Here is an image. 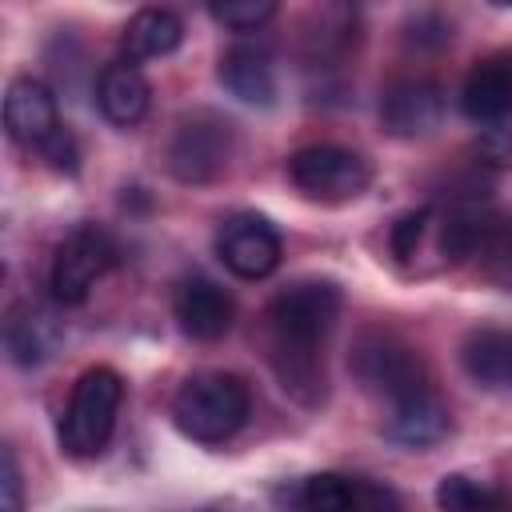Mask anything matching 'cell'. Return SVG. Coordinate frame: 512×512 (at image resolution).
Wrapping results in <instances>:
<instances>
[{
	"label": "cell",
	"mask_w": 512,
	"mask_h": 512,
	"mask_svg": "<svg viewBox=\"0 0 512 512\" xmlns=\"http://www.w3.org/2000/svg\"><path fill=\"white\" fill-rule=\"evenodd\" d=\"M340 288L332 280H296L280 288L264 308V356L280 388L316 408L328 392L324 348L340 320Z\"/></svg>",
	"instance_id": "1"
},
{
	"label": "cell",
	"mask_w": 512,
	"mask_h": 512,
	"mask_svg": "<svg viewBox=\"0 0 512 512\" xmlns=\"http://www.w3.org/2000/svg\"><path fill=\"white\" fill-rule=\"evenodd\" d=\"M252 412L248 384L232 372H196L172 396V420L188 440L224 444L244 428Z\"/></svg>",
	"instance_id": "2"
},
{
	"label": "cell",
	"mask_w": 512,
	"mask_h": 512,
	"mask_svg": "<svg viewBox=\"0 0 512 512\" xmlns=\"http://www.w3.org/2000/svg\"><path fill=\"white\" fill-rule=\"evenodd\" d=\"M120 404H124V380L112 368L96 364L80 372V380L72 384L68 408L60 416V428H56L60 448L72 460H96L116 432Z\"/></svg>",
	"instance_id": "3"
},
{
	"label": "cell",
	"mask_w": 512,
	"mask_h": 512,
	"mask_svg": "<svg viewBox=\"0 0 512 512\" xmlns=\"http://www.w3.org/2000/svg\"><path fill=\"white\" fill-rule=\"evenodd\" d=\"M352 376L372 400H380V412L432 388L428 364L392 332H368L352 348Z\"/></svg>",
	"instance_id": "4"
},
{
	"label": "cell",
	"mask_w": 512,
	"mask_h": 512,
	"mask_svg": "<svg viewBox=\"0 0 512 512\" xmlns=\"http://www.w3.org/2000/svg\"><path fill=\"white\" fill-rule=\"evenodd\" d=\"M232 148H236L232 120H224L212 108H196L180 116L168 140V172L180 184H212L228 168Z\"/></svg>",
	"instance_id": "5"
},
{
	"label": "cell",
	"mask_w": 512,
	"mask_h": 512,
	"mask_svg": "<svg viewBox=\"0 0 512 512\" xmlns=\"http://www.w3.org/2000/svg\"><path fill=\"white\" fill-rule=\"evenodd\" d=\"M288 180L296 184L300 196L316 204H344L372 184V164L344 144H308L292 152Z\"/></svg>",
	"instance_id": "6"
},
{
	"label": "cell",
	"mask_w": 512,
	"mask_h": 512,
	"mask_svg": "<svg viewBox=\"0 0 512 512\" xmlns=\"http://www.w3.org/2000/svg\"><path fill=\"white\" fill-rule=\"evenodd\" d=\"M116 264V240L100 224H76L52 252L48 288L56 304H84L96 280Z\"/></svg>",
	"instance_id": "7"
},
{
	"label": "cell",
	"mask_w": 512,
	"mask_h": 512,
	"mask_svg": "<svg viewBox=\"0 0 512 512\" xmlns=\"http://www.w3.org/2000/svg\"><path fill=\"white\" fill-rule=\"evenodd\" d=\"M220 264L240 280H264L280 264V232L260 212H236L216 232Z\"/></svg>",
	"instance_id": "8"
},
{
	"label": "cell",
	"mask_w": 512,
	"mask_h": 512,
	"mask_svg": "<svg viewBox=\"0 0 512 512\" xmlns=\"http://www.w3.org/2000/svg\"><path fill=\"white\" fill-rule=\"evenodd\" d=\"M4 128L20 148L44 152L64 132V120H60L52 88L44 80H36V76H16L8 84V92H4Z\"/></svg>",
	"instance_id": "9"
},
{
	"label": "cell",
	"mask_w": 512,
	"mask_h": 512,
	"mask_svg": "<svg viewBox=\"0 0 512 512\" xmlns=\"http://www.w3.org/2000/svg\"><path fill=\"white\" fill-rule=\"evenodd\" d=\"M172 316H176V324H180L184 336L208 344V340H220V336L232 328L236 304H232V296H228L216 280L192 272V276H184V280L176 284V292H172Z\"/></svg>",
	"instance_id": "10"
},
{
	"label": "cell",
	"mask_w": 512,
	"mask_h": 512,
	"mask_svg": "<svg viewBox=\"0 0 512 512\" xmlns=\"http://www.w3.org/2000/svg\"><path fill=\"white\" fill-rule=\"evenodd\" d=\"M300 508L312 512H356V508H400V496L364 480V476H340V472H316L300 480V488L288 496Z\"/></svg>",
	"instance_id": "11"
},
{
	"label": "cell",
	"mask_w": 512,
	"mask_h": 512,
	"mask_svg": "<svg viewBox=\"0 0 512 512\" xmlns=\"http://www.w3.org/2000/svg\"><path fill=\"white\" fill-rule=\"evenodd\" d=\"M460 108L472 124H500L512 116V52H492L468 68Z\"/></svg>",
	"instance_id": "12"
},
{
	"label": "cell",
	"mask_w": 512,
	"mask_h": 512,
	"mask_svg": "<svg viewBox=\"0 0 512 512\" xmlns=\"http://www.w3.org/2000/svg\"><path fill=\"white\" fill-rule=\"evenodd\" d=\"M380 432L392 444H404V448H432L452 432V412L440 400V392L428 388V392H416V396L384 408Z\"/></svg>",
	"instance_id": "13"
},
{
	"label": "cell",
	"mask_w": 512,
	"mask_h": 512,
	"mask_svg": "<svg viewBox=\"0 0 512 512\" xmlns=\"http://www.w3.org/2000/svg\"><path fill=\"white\" fill-rule=\"evenodd\" d=\"M60 344L56 316L36 300H16L4 312V352L16 368H40Z\"/></svg>",
	"instance_id": "14"
},
{
	"label": "cell",
	"mask_w": 512,
	"mask_h": 512,
	"mask_svg": "<svg viewBox=\"0 0 512 512\" xmlns=\"http://www.w3.org/2000/svg\"><path fill=\"white\" fill-rule=\"evenodd\" d=\"M444 116L440 84L432 80H396L380 100V124L392 136H428Z\"/></svg>",
	"instance_id": "15"
},
{
	"label": "cell",
	"mask_w": 512,
	"mask_h": 512,
	"mask_svg": "<svg viewBox=\"0 0 512 512\" xmlns=\"http://www.w3.org/2000/svg\"><path fill=\"white\" fill-rule=\"evenodd\" d=\"M148 100H152V88H148V76L140 72L136 60L124 56V60L104 64V72L96 80V104H100L108 124H116V128L140 124L148 112Z\"/></svg>",
	"instance_id": "16"
},
{
	"label": "cell",
	"mask_w": 512,
	"mask_h": 512,
	"mask_svg": "<svg viewBox=\"0 0 512 512\" xmlns=\"http://www.w3.org/2000/svg\"><path fill=\"white\" fill-rule=\"evenodd\" d=\"M460 364L476 388L512 392V328H476L460 344Z\"/></svg>",
	"instance_id": "17"
},
{
	"label": "cell",
	"mask_w": 512,
	"mask_h": 512,
	"mask_svg": "<svg viewBox=\"0 0 512 512\" xmlns=\"http://www.w3.org/2000/svg\"><path fill=\"white\" fill-rule=\"evenodd\" d=\"M220 84L236 100L268 108L276 100V68H272V56L264 48H252V44L228 48L220 56Z\"/></svg>",
	"instance_id": "18"
},
{
	"label": "cell",
	"mask_w": 512,
	"mask_h": 512,
	"mask_svg": "<svg viewBox=\"0 0 512 512\" xmlns=\"http://www.w3.org/2000/svg\"><path fill=\"white\" fill-rule=\"evenodd\" d=\"M184 40V24L176 12L168 8H140L128 24H124V56L128 60H156V56H168L176 52Z\"/></svg>",
	"instance_id": "19"
},
{
	"label": "cell",
	"mask_w": 512,
	"mask_h": 512,
	"mask_svg": "<svg viewBox=\"0 0 512 512\" xmlns=\"http://www.w3.org/2000/svg\"><path fill=\"white\" fill-rule=\"evenodd\" d=\"M476 260H480V272L500 284L504 292H512V220L508 216H496L488 220L484 236H480V248H476Z\"/></svg>",
	"instance_id": "20"
},
{
	"label": "cell",
	"mask_w": 512,
	"mask_h": 512,
	"mask_svg": "<svg viewBox=\"0 0 512 512\" xmlns=\"http://www.w3.org/2000/svg\"><path fill=\"white\" fill-rule=\"evenodd\" d=\"M436 504L448 512H488V508H504L508 496L468 476H444L436 488Z\"/></svg>",
	"instance_id": "21"
},
{
	"label": "cell",
	"mask_w": 512,
	"mask_h": 512,
	"mask_svg": "<svg viewBox=\"0 0 512 512\" xmlns=\"http://www.w3.org/2000/svg\"><path fill=\"white\" fill-rule=\"evenodd\" d=\"M276 8H280V0H208L212 20L232 32H252L260 24H268L276 16Z\"/></svg>",
	"instance_id": "22"
},
{
	"label": "cell",
	"mask_w": 512,
	"mask_h": 512,
	"mask_svg": "<svg viewBox=\"0 0 512 512\" xmlns=\"http://www.w3.org/2000/svg\"><path fill=\"white\" fill-rule=\"evenodd\" d=\"M472 156H476V164L488 168V172H508V168H512V132L488 124V128L480 132V140L472 144Z\"/></svg>",
	"instance_id": "23"
},
{
	"label": "cell",
	"mask_w": 512,
	"mask_h": 512,
	"mask_svg": "<svg viewBox=\"0 0 512 512\" xmlns=\"http://www.w3.org/2000/svg\"><path fill=\"white\" fill-rule=\"evenodd\" d=\"M4 504L20 508V468H16L12 448H4Z\"/></svg>",
	"instance_id": "24"
},
{
	"label": "cell",
	"mask_w": 512,
	"mask_h": 512,
	"mask_svg": "<svg viewBox=\"0 0 512 512\" xmlns=\"http://www.w3.org/2000/svg\"><path fill=\"white\" fill-rule=\"evenodd\" d=\"M492 4H504V8H508V4H512V0H492Z\"/></svg>",
	"instance_id": "25"
},
{
	"label": "cell",
	"mask_w": 512,
	"mask_h": 512,
	"mask_svg": "<svg viewBox=\"0 0 512 512\" xmlns=\"http://www.w3.org/2000/svg\"><path fill=\"white\" fill-rule=\"evenodd\" d=\"M352 4H356V0H352Z\"/></svg>",
	"instance_id": "26"
}]
</instances>
